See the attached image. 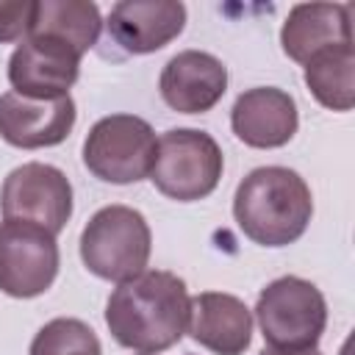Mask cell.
I'll list each match as a JSON object with an SVG mask.
<instances>
[{
  "instance_id": "cell-1",
  "label": "cell",
  "mask_w": 355,
  "mask_h": 355,
  "mask_svg": "<svg viewBox=\"0 0 355 355\" xmlns=\"http://www.w3.org/2000/svg\"><path fill=\"white\" fill-rule=\"evenodd\" d=\"M189 302L186 283L175 272L144 269L111 291L105 324L116 344L158 355L186 336Z\"/></svg>"
},
{
  "instance_id": "cell-2",
  "label": "cell",
  "mask_w": 355,
  "mask_h": 355,
  "mask_svg": "<svg viewBox=\"0 0 355 355\" xmlns=\"http://www.w3.org/2000/svg\"><path fill=\"white\" fill-rule=\"evenodd\" d=\"M311 216V189L288 166H258L233 194V219L239 230L261 247L294 244L308 230Z\"/></svg>"
},
{
  "instance_id": "cell-3",
  "label": "cell",
  "mask_w": 355,
  "mask_h": 355,
  "mask_svg": "<svg viewBox=\"0 0 355 355\" xmlns=\"http://www.w3.org/2000/svg\"><path fill=\"white\" fill-rule=\"evenodd\" d=\"M153 236L147 219L130 205L100 208L80 233L83 266L114 283H125L147 269Z\"/></svg>"
},
{
  "instance_id": "cell-4",
  "label": "cell",
  "mask_w": 355,
  "mask_h": 355,
  "mask_svg": "<svg viewBox=\"0 0 355 355\" xmlns=\"http://www.w3.org/2000/svg\"><path fill=\"white\" fill-rule=\"evenodd\" d=\"M222 169L225 155L211 133L197 128H172L158 139L150 180L164 197L194 202L219 186Z\"/></svg>"
},
{
  "instance_id": "cell-5",
  "label": "cell",
  "mask_w": 355,
  "mask_h": 355,
  "mask_svg": "<svg viewBox=\"0 0 355 355\" xmlns=\"http://www.w3.org/2000/svg\"><path fill=\"white\" fill-rule=\"evenodd\" d=\"M255 319L266 338V347L311 349L319 344L327 327V302L311 280L283 275L261 288Z\"/></svg>"
},
{
  "instance_id": "cell-6",
  "label": "cell",
  "mask_w": 355,
  "mask_h": 355,
  "mask_svg": "<svg viewBox=\"0 0 355 355\" xmlns=\"http://www.w3.org/2000/svg\"><path fill=\"white\" fill-rule=\"evenodd\" d=\"M155 130L136 114L97 119L83 139V166L103 183H139L150 178L155 161Z\"/></svg>"
},
{
  "instance_id": "cell-7",
  "label": "cell",
  "mask_w": 355,
  "mask_h": 355,
  "mask_svg": "<svg viewBox=\"0 0 355 355\" xmlns=\"http://www.w3.org/2000/svg\"><path fill=\"white\" fill-rule=\"evenodd\" d=\"M58 241L50 230L3 219L0 222V291L17 300L44 294L58 275Z\"/></svg>"
},
{
  "instance_id": "cell-8",
  "label": "cell",
  "mask_w": 355,
  "mask_h": 355,
  "mask_svg": "<svg viewBox=\"0 0 355 355\" xmlns=\"http://www.w3.org/2000/svg\"><path fill=\"white\" fill-rule=\"evenodd\" d=\"M0 211L3 219L33 222L58 236L72 216V183L58 166L28 161L6 175Z\"/></svg>"
},
{
  "instance_id": "cell-9",
  "label": "cell",
  "mask_w": 355,
  "mask_h": 355,
  "mask_svg": "<svg viewBox=\"0 0 355 355\" xmlns=\"http://www.w3.org/2000/svg\"><path fill=\"white\" fill-rule=\"evenodd\" d=\"M80 58L58 39L28 33L8 58V83L17 94L33 100L67 97L80 75Z\"/></svg>"
},
{
  "instance_id": "cell-10",
  "label": "cell",
  "mask_w": 355,
  "mask_h": 355,
  "mask_svg": "<svg viewBox=\"0 0 355 355\" xmlns=\"http://www.w3.org/2000/svg\"><path fill=\"white\" fill-rule=\"evenodd\" d=\"M78 119L75 100H33L17 92L0 94V139L19 150H39L61 144Z\"/></svg>"
},
{
  "instance_id": "cell-11",
  "label": "cell",
  "mask_w": 355,
  "mask_h": 355,
  "mask_svg": "<svg viewBox=\"0 0 355 355\" xmlns=\"http://www.w3.org/2000/svg\"><path fill=\"white\" fill-rule=\"evenodd\" d=\"M158 92L178 114H205L227 92V67L211 53L183 50L164 64Z\"/></svg>"
},
{
  "instance_id": "cell-12",
  "label": "cell",
  "mask_w": 355,
  "mask_h": 355,
  "mask_svg": "<svg viewBox=\"0 0 355 355\" xmlns=\"http://www.w3.org/2000/svg\"><path fill=\"white\" fill-rule=\"evenodd\" d=\"M230 128L239 141L255 150H275L294 139L300 128L297 103L288 92L275 86H255L236 97L230 108Z\"/></svg>"
},
{
  "instance_id": "cell-13",
  "label": "cell",
  "mask_w": 355,
  "mask_h": 355,
  "mask_svg": "<svg viewBox=\"0 0 355 355\" xmlns=\"http://www.w3.org/2000/svg\"><path fill=\"white\" fill-rule=\"evenodd\" d=\"M108 36L130 55L166 47L186 28V6L178 0H119L108 14Z\"/></svg>"
},
{
  "instance_id": "cell-14",
  "label": "cell",
  "mask_w": 355,
  "mask_h": 355,
  "mask_svg": "<svg viewBox=\"0 0 355 355\" xmlns=\"http://www.w3.org/2000/svg\"><path fill=\"white\" fill-rule=\"evenodd\" d=\"M186 333L214 355H241L252 341V311L225 291H202L189 302Z\"/></svg>"
},
{
  "instance_id": "cell-15",
  "label": "cell",
  "mask_w": 355,
  "mask_h": 355,
  "mask_svg": "<svg viewBox=\"0 0 355 355\" xmlns=\"http://www.w3.org/2000/svg\"><path fill=\"white\" fill-rule=\"evenodd\" d=\"M352 6L347 3H300L288 11L283 28H280V44L283 53L302 64L333 44L352 42V25H349Z\"/></svg>"
},
{
  "instance_id": "cell-16",
  "label": "cell",
  "mask_w": 355,
  "mask_h": 355,
  "mask_svg": "<svg viewBox=\"0 0 355 355\" xmlns=\"http://www.w3.org/2000/svg\"><path fill=\"white\" fill-rule=\"evenodd\" d=\"M100 8L86 0H33L31 31L33 36H50L80 55L97 44L100 36Z\"/></svg>"
},
{
  "instance_id": "cell-17",
  "label": "cell",
  "mask_w": 355,
  "mask_h": 355,
  "mask_svg": "<svg viewBox=\"0 0 355 355\" xmlns=\"http://www.w3.org/2000/svg\"><path fill=\"white\" fill-rule=\"evenodd\" d=\"M305 86L319 105L349 111L355 105V50L352 42L333 44L305 61Z\"/></svg>"
},
{
  "instance_id": "cell-18",
  "label": "cell",
  "mask_w": 355,
  "mask_h": 355,
  "mask_svg": "<svg viewBox=\"0 0 355 355\" xmlns=\"http://www.w3.org/2000/svg\"><path fill=\"white\" fill-rule=\"evenodd\" d=\"M28 355H103V347L86 322L58 316L33 336Z\"/></svg>"
},
{
  "instance_id": "cell-19",
  "label": "cell",
  "mask_w": 355,
  "mask_h": 355,
  "mask_svg": "<svg viewBox=\"0 0 355 355\" xmlns=\"http://www.w3.org/2000/svg\"><path fill=\"white\" fill-rule=\"evenodd\" d=\"M33 0H0V42H22L31 31Z\"/></svg>"
},
{
  "instance_id": "cell-20",
  "label": "cell",
  "mask_w": 355,
  "mask_h": 355,
  "mask_svg": "<svg viewBox=\"0 0 355 355\" xmlns=\"http://www.w3.org/2000/svg\"><path fill=\"white\" fill-rule=\"evenodd\" d=\"M258 355H322L316 347L311 349H277V347H263Z\"/></svg>"
},
{
  "instance_id": "cell-21",
  "label": "cell",
  "mask_w": 355,
  "mask_h": 355,
  "mask_svg": "<svg viewBox=\"0 0 355 355\" xmlns=\"http://www.w3.org/2000/svg\"><path fill=\"white\" fill-rule=\"evenodd\" d=\"M141 355H147V352H141Z\"/></svg>"
}]
</instances>
